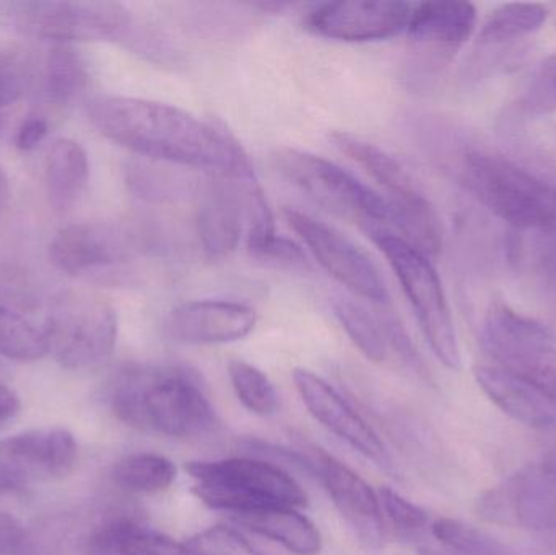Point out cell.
Wrapping results in <instances>:
<instances>
[{
    "mask_svg": "<svg viewBox=\"0 0 556 555\" xmlns=\"http://www.w3.org/2000/svg\"><path fill=\"white\" fill-rule=\"evenodd\" d=\"M25 488L26 485L20 482L18 479L0 469V495L15 494V492L23 491Z\"/></svg>",
    "mask_w": 556,
    "mask_h": 555,
    "instance_id": "cell-40",
    "label": "cell"
},
{
    "mask_svg": "<svg viewBox=\"0 0 556 555\" xmlns=\"http://www.w3.org/2000/svg\"><path fill=\"white\" fill-rule=\"evenodd\" d=\"M431 533L438 543L451 554L503 555L502 546L485 534L451 518H440L431 525Z\"/></svg>",
    "mask_w": 556,
    "mask_h": 555,
    "instance_id": "cell-30",
    "label": "cell"
},
{
    "mask_svg": "<svg viewBox=\"0 0 556 555\" xmlns=\"http://www.w3.org/2000/svg\"><path fill=\"white\" fill-rule=\"evenodd\" d=\"M111 407L126 426L169 439H201L218 427L204 388L186 368L124 370L114 383Z\"/></svg>",
    "mask_w": 556,
    "mask_h": 555,
    "instance_id": "cell-2",
    "label": "cell"
},
{
    "mask_svg": "<svg viewBox=\"0 0 556 555\" xmlns=\"http://www.w3.org/2000/svg\"><path fill=\"white\" fill-rule=\"evenodd\" d=\"M90 176L87 150L72 139L55 140L45 163V185L49 204L59 212L74 207L84 194Z\"/></svg>",
    "mask_w": 556,
    "mask_h": 555,
    "instance_id": "cell-23",
    "label": "cell"
},
{
    "mask_svg": "<svg viewBox=\"0 0 556 555\" xmlns=\"http://www.w3.org/2000/svg\"><path fill=\"white\" fill-rule=\"evenodd\" d=\"M273 159L277 172L317 207L358 225L365 234L372 228L395 231L394 212L381 192L337 163L300 149H278Z\"/></svg>",
    "mask_w": 556,
    "mask_h": 555,
    "instance_id": "cell-4",
    "label": "cell"
},
{
    "mask_svg": "<svg viewBox=\"0 0 556 555\" xmlns=\"http://www.w3.org/2000/svg\"><path fill=\"white\" fill-rule=\"evenodd\" d=\"M191 555H264L237 530L212 527L186 541Z\"/></svg>",
    "mask_w": 556,
    "mask_h": 555,
    "instance_id": "cell-31",
    "label": "cell"
},
{
    "mask_svg": "<svg viewBox=\"0 0 556 555\" xmlns=\"http://www.w3.org/2000/svg\"><path fill=\"white\" fill-rule=\"evenodd\" d=\"M526 98L531 110L538 113H556V54L539 65Z\"/></svg>",
    "mask_w": 556,
    "mask_h": 555,
    "instance_id": "cell-35",
    "label": "cell"
},
{
    "mask_svg": "<svg viewBox=\"0 0 556 555\" xmlns=\"http://www.w3.org/2000/svg\"><path fill=\"white\" fill-rule=\"evenodd\" d=\"M49 354L45 325L0 300V355L10 361L35 362Z\"/></svg>",
    "mask_w": 556,
    "mask_h": 555,
    "instance_id": "cell-26",
    "label": "cell"
},
{
    "mask_svg": "<svg viewBox=\"0 0 556 555\" xmlns=\"http://www.w3.org/2000/svg\"><path fill=\"white\" fill-rule=\"evenodd\" d=\"M228 375L240 403L257 416H274L280 407V400L273 381L266 374L243 361H231Z\"/></svg>",
    "mask_w": 556,
    "mask_h": 555,
    "instance_id": "cell-29",
    "label": "cell"
},
{
    "mask_svg": "<svg viewBox=\"0 0 556 555\" xmlns=\"http://www.w3.org/2000/svg\"><path fill=\"white\" fill-rule=\"evenodd\" d=\"M482 341L495 365L556 398V338L541 319L522 315L508 303H492Z\"/></svg>",
    "mask_w": 556,
    "mask_h": 555,
    "instance_id": "cell-9",
    "label": "cell"
},
{
    "mask_svg": "<svg viewBox=\"0 0 556 555\" xmlns=\"http://www.w3.org/2000/svg\"><path fill=\"white\" fill-rule=\"evenodd\" d=\"M473 375L489 400L516 422L532 429L556 426V398L544 388L498 365H479Z\"/></svg>",
    "mask_w": 556,
    "mask_h": 555,
    "instance_id": "cell-20",
    "label": "cell"
},
{
    "mask_svg": "<svg viewBox=\"0 0 556 555\" xmlns=\"http://www.w3.org/2000/svg\"><path fill=\"white\" fill-rule=\"evenodd\" d=\"M77 442L65 429H39L0 440V469L23 484L65 478L77 465Z\"/></svg>",
    "mask_w": 556,
    "mask_h": 555,
    "instance_id": "cell-15",
    "label": "cell"
},
{
    "mask_svg": "<svg viewBox=\"0 0 556 555\" xmlns=\"http://www.w3.org/2000/svg\"><path fill=\"white\" fill-rule=\"evenodd\" d=\"M366 235L394 270L438 361L450 370H460L463 357L453 312L431 257L389 228H372Z\"/></svg>",
    "mask_w": 556,
    "mask_h": 555,
    "instance_id": "cell-6",
    "label": "cell"
},
{
    "mask_svg": "<svg viewBox=\"0 0 556 555\" xmlns=\"http://www.w3.org/2000/svg\"><path fill=\"white\" fill-rule=\"evenodd\" d=\"M88 117L101 136L152 162L211 175L254 169L233 136L173 104L103 94L88 103Z\"/></svg>",
    "mask_w": 556,
    "mask_h": 555,
    "instance_id": "cell-1",
    "label": "cell"
},
{
    "mask_svg": "<svg viewBox=\"0 0 556 555\" xmlns=\"http://www.w3.org/2000/svg\"><path fill=\"white\" fill-rule=\"evenodd\" d=\"M49 354L67 370H91L110 361L116 349V310L87 292H65L52 303L45 321Z\"/></svg>",
    "mask_w": 556,
    "mask_h": 555,
    "instance_id": "cell-8",
    "label": "cell"
},
{
    "mask_svg": "<svg viewBox=\"0 0 556 555\" xmlns=\"http://www.w3.org/2000/svg\"><path fill=\"white\" fill-rule=\"evenodd\" d=\"M2 124H3L2 114H0V129H2Z\"/></svg>",
    "mask_w": 556,
    "mask_h": 555,
    "instance_id": "cell-43",
    "label": "cell"
},
{
    "mask_svg": "<svg viewBox=\"0 0 556 555\" xmlns=\"http://www.w3.org/2000/svg\"><path fill=\"white\" fill-rule=\"evenodd\" d=\"M415 3L399 0H346L317 3L304 26L314 35L342 42H372L407 31Z\"/></svg>",
    "mask_w": 556,
    "mask_h": 555,
    "instance_id": "cell-12",
    "label": "cell"
},
{
    "mask_svg": "<svg viewBox=\"0 0 556 555\" xmlns=\"http://www.w3.org/2000/svg\"><path fill=\"white\" fill-rule=\"evenodd\" d=\"M285 218L317 264L352 295L372 303L388 302V287L378 267L346 235L294 209H287Z\"/></svg>",
    "mask_w": 556,
    "mask_h": 555,
    "instance_id": "cell-11",
    "label": "cell"
},
{
    "mask_svg": "<svg viewBox=\"0 0 556 555\" xmlns=\"http://www.w3.org/2000/svg\"><path fill=\"white\" fill-rule=\"evenodd\" d=\"M257 313L251 306L227 300H191L169 315V331L192 345L230 344L254 331Z\"/></svg>",
    "mask_w": 556,
    "mask_h": 555,
    "instance_id": "cell-17",
    "label": "cell"
},
{
    "mask_svg": "<svg viewBox=\"0 0 556 555\" xmlns=\"http://www.w3.org/2000/svg\"><path fill=\"white\" fill-rule=\"evenodd\" d=\"M0 555H33V551L29 544H23V546L12 547V550L0 551Z\"/></svg>",
    "mask_w": 556,
    "mask_h": 555,
    "instance_id": "cell-42",
    "label": "cell"
},
{
    "mask_svg": "<svg viewBox=\"0 0 556 555\" xmlns=\"http://www.w3.org/2000/svg\"><path fill=\"white\" fill-rule=\"evenodd\" d=\"M293 381L304 406L317 422L376 465H388L384 443L324 378L304 368H296Z\"/></svg>",
    "mask_w": 556,
    "mask_h": 555,
    "instance_id": "cell-16",
    "label": "cell"
},
{
    "mask_svg": "<svg viewBox=\"0 0 556 555\" xmlns=\"http://www.w3.org/2000/svg\"><path fill=\"white\" fill-rule=\"evenodd\" d=\"M178 469L172 459L153 453H134L114 465V484L136 494H156L175 482Z\"/></svg>",
    "mask_w": 556,
    "mask_h": 555,
    "instance_id": "cell-27",
    "label": "cell"
},
{
    "mask_svg": "<svg viewBox=\"0 0 556 555\" xmlns=\"http://www.w3.org/2000/svg\"><path fill=\"white\" fill-rule=\"evenodd\" d=\"M332 310L350 341L368 361L381 364L388 357V325L365 305L349 297L332 300Z\"/></svg>",
    "mask_w": 556,
    "mask_h": 555,
    "instance_id": "cell-24",
    "label": "cell"
},
{
    "mask_svg": "<svg viewBox=\"0 0 556 555\" xmlns=\"http://www.w3.org/2000/svg\"><path fill=\"white\" fill-rule=\"evenodd\" d=\"M88 80L87 65L72 46L58 45L52 48L46 62V91L52 101L71 103L84 93Z\"/></svg>",
    "mask_w": 556,
    "mask_h": 555,
    "instance_id": "cell-28",
    "label": "cell"
},
{
    "mask_svg": "<svg viewBox=\"0 0 556 555\" xmlns=\"http://www.w3.org/2000/svg\"><path fill=\"white\" fill-rule=\"evenodd\" d=\"M88 555H191L185 543L147 528L127 514L104 518L88 538Z\"/></svg>",
    "mask_w": 556,
    "mask_h": 555,
    "instance_id": "cell-21",
    "label": "cell"
},
{
    "mask_svg": "<svg viewBox=\"0 0 556 555\" xmlns=\"http://www.w3.org/2000/svg\"><path fill=\"white\" fill-rule=\"evenodd\" d=\"M254 169L240 175H212L199 195L195 234L208 260L237 251L247 231V182Z\"/></svg>",
    "mask_w": 556,
    "mask_h": 555,
    "instance_id": "cell-13",
    "label": "cell"
},
{
    "mask_svg": "<svg viewBox=\"0 0 556 555\" xmlns=\"http://www.w3.org/2000/svg\"><path fill=\"white\" fill-rule=\"evenodd\" d=\"M477 9L470 2L415 3L407 26L415 52L447 59L469 41L477 28Z\"/></svg>",
    "mask_w": 556,
    "mask_h": 555,
    "instance_id": "cell-19",
    "label": "cell"
},
{
    "mask_svg": "<svg viewBox=\"0 0 556 555\" xmlns=\"http://www.w3.org/2000/svg\"><path fill=\"white\" fill-rule=\"evenodd\" d=\"M379 502H381L382 514L386 515L392 527L399 533L412 534L420 533L428 527L427 512L421 510L418 505L412 504L407 499L402 497L397 492L389 488H382L378 492Z\"/></svg>",
    "mask_w": 556,
    "mask_h": 555,
    "instance_id": "cell-33",
    "label": "cell"
},
{
    "mask_svg": "<svg viewBox=\"0 0 556 555\" xmlns=\"http://www.w3.org/2000/svg\"><path fill=\"white\" fill-rule=\"evenodd\" d=\"M129 241L113 225L81 222L61 228L49 247L52 264L71 276L97 273L123 263Z\"/></svg>",
    "mask_w": 556,
    "mask_h": 555,
    "instance_id": "cell-18",
    "label": "cell"
},
{
    "mask_svg": "<svg viewBox=\"0 0 556 555\" xmlns=\"http://www.w3.org/2000/svg\"><path fill=\"white\" fill-rule=\"evenodd\" d=\"M556 235V234H555ZM555 235H547L545 248L538 254V264L534 274L538 280L539 300L544 308L545 318L542 319L545 326L551 329L556 338V240Z\"/></svg>",
    "mask_w": 556,
    "mask_h": 555,
    "instance_id": "cell-32",
    "label": "cell"
},
{
    "mask_svg": "<svg viewBox=\"0 0 556 555\" xmlns=\"http://www.w3.org/2000/svg\"><path fill=\"white\" fill-rule=\"evenodd\" d=\"M26 87V61L15 51L0 52V110L15 103Z\"/></svg>",
    "mask_w": 556,
    "mask_h": 555,
    "instance_id": "cell-36",
    "label": "cell"
},
{
    "mask_svg": "<svg viewBox=\"0 0 556 555\" xmlns=\"http://www.w3.org/2000/svg\"><path fill=\"white\" fill-rule=\"evenodd\" d=\"M130 12L119 2H22L16 5V28L55 46L106 41L126 36Z\"/></svg>",
    "mask_w": 556,
    "mask_h": 555,
    "instance_id": "cell-10",
    "label": "cell"
},
{
    "mask_svg": "<svg viewBox=\"0 0 556 555\" xmlns=\"http://www.w3.org/2000/svg\"><path fill=\"white\" fill-rule=\"evenodd\" d=\"M314 475L323 482L330 501L345 518L353 533L368 547H379L384 541L381 502L371 485L349 466L320 449L309 456Z\"/></svg>",
    "mask_w": 556,
    "mask_h": 555,
    "instance_id": "cell-14",
    "label": "cell"
},
{
    "mask_svg": "<svg viewBox=\"0 0 556 555\" xmlns=\"http://www.w3.org/2000/svg\"><path fill=\"white\" fill-rule=\"evenodd\" d=\"M250 254L254 260L273 264V266L288 267V269H307L309 267L306 254L301 247L280 235H274L269 240L257 244L250 250Z\"/></svg>",
    "mask_w": 556,
    "mask_h": 555,
    "instance_id": "cell-34",
    "label": "cell"
},
{
    "mask_svg": "<svg viewBox=\"0 0 556 555\" xmlns=\"http://www.w3.org/2000/svg\"><path fill=\"white\" fill-rule=\"evenodd\" d=\"M48 121L42 117H28L16 130L15 146L23 152L35 150L48 136Z\"/></svg>",
    "mask_w": 556,
    "mask_h": 555,
    "instance_id": "cell-37",
    "label": "cell"
},
{
    "mask_svg": "<svg viewBox=\"0 0 556 555\" xmlns=\"http://www.w3.org/2000/svg\"><path fill=\"white\" fill-rule=\"evenodd\" d=\"M186 471L194 479L192 492L199 501L230 515L260 508H300L307 504L306 492L294 478L264 459L192 462Z\"/></svg>",
    "mask_w": 556,
    "mask_h": 555,
    "instance_id": "cell-7",
    "label": "cell"
},
{
    "mask_svg": "<svg viewBox=\"0 0 556 555\" xmlns=\"http://www.w3.org/2000/svg\"><path fill=\"white\" fill-rule=\"evenodd\" d=\"M460 182L500 220L526 234H556V186L498 153L463 156Z\"/></svg>",
    "mask_w": 556,
    "mask_h": 555,
    "instance_id": "cell-3",
    "label": "cell"
},
{
    "mask_svg": "<svg viewBox=\"0 0 556 555\" xmlns=\"http://www.w3.org/2000/svg\"><path fill=\"white\" fill-rule=\"evenodd\" d=\"M548 9L542 3L509 2L496 7L482 23L480 46H500L534 35L547 22Z\"/></svg>",
    "mask_w": 556,
    "mask_h": 555,
    "instance_id": "cell-25",
    "label": "cell"
},
{
    "mask_svg": "<svg viewBox=\"0 0 556 555\" xmlns=\"http://www.w3.org/2000/svg\"><path fill=\"white\" fill-rule=\"evenodd\" d=\"M7 198H9V178H7L5 172L0 168V209L5 204Z\"/></svg>",
    "mask_w": 556,
    "mask_h": 555,
    "instance_id": "cell-41",
    "label": "cell"
},
{
    "mask_svg": "<svg viewBox=\"0 0 556 555\" xmlns=\"http://www.w3.org/2000/svg\"><path fill=\"white\" fill-rule=\"evenodd\" d=\"M28 544L25 527L10 514H0V551Z\"/></svg>",
    "mask_w": 556,
    "mask_h": 555,
    "instance_id": "cell-38",
    "label": "cell"
},
{
    "mask_svg": "<svg viewBox=\"0 0 556 555\" xmlns=\"http://www.w3.org/2000/svg\"><path fill=\"white\" fill-rule=\"evenodd\" d=\"M330 140L382 188V198L394 212V234L401 235L427 256H438L443 248L440 215L404 163L388 150L345 130L330 134Z\"/></svg>",
    "mask_w": 556,
    "mask_h": 555,
    "instance_id": "cell-5",
    "label": "cell"
},
{
    "mask_svg": "<svg viewBox=\"0 0 556 555\" xmlns=\"http://www.w3.org/2000/svg\"><path fill=\"white\" fill-rule=\"evenodd\" d=\"M231 520L260 537L276 541L296 555H317L323 550V537L316 525L296 512V508L273 507L241 512L231 515Z\"/></svg>",
    "mask_w": 556,
    "mask_h": 555,
    "instance_id": "cell-22",
    "label": "cell"
},
{
    "mask_svg": "<svg viewBox=\"0 0 556 555\" xmlns=\"http://www.w3.org/2000/svg\"><path fill=\"white\" fill-rule=\"evenodd\" d=\"M20 407L22 404L15 391L0 383V429L18 416Z\"/></svg>",
    "mask_w": 556,
    "mask_h": 555,
    "instance_id": "cell-39",
    "label": "cell"
}]
</instances>
